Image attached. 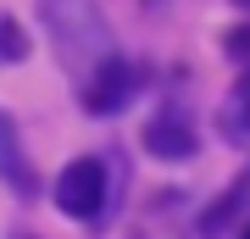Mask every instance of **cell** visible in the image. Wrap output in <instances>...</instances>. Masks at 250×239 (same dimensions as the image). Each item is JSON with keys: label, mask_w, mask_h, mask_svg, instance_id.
<instances>
[{"label": "cell", "mask_w": 250, "mask_h": 239, "mask_svg": "<svg viewBox=\"0 0 250 239\" xmlns=\"http://www.w3.org/2000/svg\"><path fill=\"white\" fill-rule=\"evenodd\" d=\"M39 28H45L56 62H62L72 78H89V72L117 56V39H111V22L95 0H39Z\"/></svg>", "instance_id": "6da1fadb"}, {"label": "cell", "mask_w": 250, "mask_h": 239, "mask_svg": "<svg viewBox=\"0 0 250 239\" xmlns=\"http://www.w3.org/2000/svg\"><path fill=\"white\" fill-rule=\"evenodd\" d=\"M50 200H56V212L72 217V222H100V212H106V200H111V161L106 156L67 161V167L56 173V184H50Z\"/></svg>", "instance_id": "7a4b0ae2"}, {"label": "cell", "mask_w": 250, "mask_h": 239, "mask_svg": "<svg viewBox=\"0 0 250 239\" xmlns=\"http://www.w3.org/2000/svg\"><path fill=\"white\" fill-rule=\"evenodd\" d=\"M134 95H139V72H134V62H128L123 50L106 56V62L78 84V106L89 117H123L134 106Z\"/></svg>", "instance_id": "3957f363"}, {"label": "cell", "mask_w": 250, "mask_h": 239, "mask_svg": "<svg viewBox=\"0 0 250 239\" xmlns=\"http://www.w3.org/2000/svg\"><path fill=\"white\" fill-rule=\"evenodd\" d=\"M139 145L150 151L156 161H189L200 151V128H195V111L178 106V100H167L161 111H150V123H145Z\"/></svg>", "instance_id": "277c9868"}, {"label": "cell", "mask_w": 250, "mask_h": 239, "mask_svg": "<svg viewBox=\"0 0 250 239\" xmlns=\"http://www.w3.org/2000/svg\"><path fill=\"white\" fill-rule=\"evenodd\" d=\"M0 184H6L17 200H34L39 195L34 161H28V151H22V133H17V117H11V111H0Z\"/></svg>", "instance_id": "5b68a950"}, {"label": "cell", "mask_w": 250, "mask_h": 239, "mask_svg": "<svg viewBox=\"0 0 250 239\" xmlns=\"http://www.w3.org/2000/svg\"><path fill=\"white\" fill-rule=\"evenodd\" d=\"M217 128H223L228 145H250V67L239 72V84L228 89L223 111H217Z\"/></svg>", "instance_id": "8992f818"}, {"label": "cell", "mask_w": 250, "mask_h": 239, "mask_svg": "<svg viewBox=\"0 0 250 239\" xmlns=\"http://www.w3.org/2000/svg\"><path fill=\"white\" fill-rule=\"evenodd\" d=\"M22 56H28V34H22V22H17V17H0V67L22 62Z\"/></svg>", "instance_id": "52a82bcc"}, {"label": "cell", "mask_w": 250, "mask_h": 239, "mask_svg": "<svg viewBox=\"0 0 250 239\" xmlns=\"http://www.w3.org/2000/svg\"><path fill=\"white\" fill-rule=\"evenodd\" d=\"M223 50H228L239 67H250V22H233V28H228V34H223Z\"/></svg>", "instance_id": "ba28073f"}, {"label": "cell", "mask_w": 250, "mask_h": 239, "mask_svg": "<svg viewBox=\"0 0 250 239\" xmlns=\"http://www.w3.org/2000/svg\"><path fill=\"white\" fill-rule=\"evenodd\" d=\"M239 239H250V217H245V228H239Z\"/></svg>", "instance_id": "9c48e42d"}, {"label": "cell", "mask_w": 250, "mask_h": 239, "mask_svg": "<svg viewBox=\"0 0 250 239\" xmlns=\"http://www.w3.org/2000/svg\"><path fill=\"white\" fill-rule=\"evenodd\" d=\"M233 6H239V11H250V0H233Z\"/></svg>", "instance_id": "30bf717a"}]
</instances>
